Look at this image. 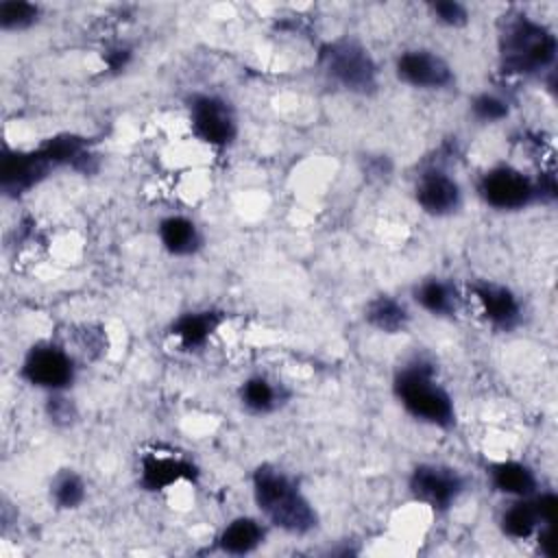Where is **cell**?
<instances>
[{
    "label": "cell",
    "instance_id": "8992f818",
    "mask_svg": "<svg viewBox=\"0 0 558 558\" xmlns=\"http://www.w3.org/2000/svg\"><path fill=\"white\" fill-rule=\"evenodd\" d=\"M477 196L497 211H519L538 201L536 181L512 166H495L477 181Z\"/></svg>",
    "mask_w": 558,
    "mask_h": 558
},
{
    "label": "cell",
    "instance_id": "9c48e42d",
    "mask_svg": "<svg viewBox=\"0 0 558 558\" xmlns=\"http://www.w3.org/2000/svg\"><path fill=\"white\" fill-rule=\"evenodd\" d=\"M395 72L399 81L416 89H449L456 81L451 65L440 54L423 48L401 52Z\"/></svg>",
    "mask_w": 558,
    "mask_h": 558
},
{
    "label": "cell",
    "instance_id": "484cf974",
    "mask_svg": "<svg viewBox=\"0 0 558 558\" xmlns=\"http://www.w3.org/2000/svg\"><path fill=\"white\" fill-rule=\"evenodd\" d=\"M429 11H432L436 22H440L445 26H451V28L464 26L469 22L466 7L456 2V0H436V2L429 4Z\"/></svg>",
    "mask_w": 558,
    "mask_h": 558
},
{
    "label": "cell",
    "instance_id": "6da1fadb",
    "mask_svg": "<svg viewBox=\"0 0 558 558\" xmlns=\"http://www.w3.org/2000/svg\"><path fill=\"white\" fill-rule=\"evenodd\" d=\"M253 499L262 517L292 536H305L318 527V512L294 477L272 464H259L253 473Z\"/></svg>",
    "mask_w": 558,
    "mask_h": 558
},
{
    "label": "cell",
    "instance_id": "5b68a950",
    "mask_svg": "<svg viewBox=\"0 0 558 558\" xmlns=\"http://www.w3.org/2000/svg\"><path fill=\"white\" fill-rule=\"evenodd\" d=\"M20 375L26 384L46 392H65L76 377L74 357L59 344L37 342L22 360Z\"/></svg>",
    "mask_w": 558,
    "mask_h": 558
},
{
    "label": "cell",
    "instance_id": "44dd1931",
    "mask_svg": "<svg viewBox=\"0 0 558 558\" xmlns=\"http://www.w3.org/2000/svg\"><path fill=\"white\" fill-rule=\"evenodd\" d=\"M238 395L242 405L253 414H270L286 401V392L281 384L264 375H253L244 379Z\"/></svg>",
    "mask_w": 558,
    "mask_h": 558
},
{
    "label": "cell",
    "instance_id": "cb8c5ba5",
    "mask_svg": "<svg viewBox=\"0 0 558 558\" xmlns=\"http://www.w3.org/2000/svg\"><path fill=\"white\" fill-rule=\"evenodd\" d=\"M471 113L475 120L484 122V124H493L499 122L504 118H508L510 113V105L506 98H501L499 94L493 92H482L471 100Z\"/></svg>",
    "mask_w": 558,
    "mask_h": 558
},
{
    "label": "cell",
    "instance_id": "7402d4cb",
    "mask_svg": "<svg viewBox=\"0 0 558 558\" xmlns=\"http://www.w3.org/2000/svg\"><path fill=\"white\" fill-rule=\"evenodd\" d=\"M85 495H87V488L78 473L65 469L52 477L50 501L59 510H76L85 501Z\"/></svg>",
    "mask_w": 558,
    "mask_h": 558
},
{
    "label": "cell",
    "instance_id": "30bf717a",
    "mask_svg": "<svg viewBox=\"0 0 558 558\" xmlns=\"http://www.w3.org/2000/svg\"><path fill=\"white\" fill-rule=\"evenodd\" d=\"M52 166L41 157L37 148L33 150H2L0 157V190L9 198H17L39 185Z\"/></svg>",
    "mask_w": 558,
    "mask_h": 558
},
{
    "label": "cell",
    "instance_id": "52a82bcc",
    "mask_svg": "<svg viewBox=\"0 0 558 558\" xmlns=\"http://www.w3.org/2000/svg\"><path fill=\"white\" fill-rule=\"evenodd\" d=\"M464 488H466L464 475L458 469L438 464V462L416 464L408 480L410 495L436 512H445L451 506H456Z\"/></svg>",
    "mask_w": 558,
    "mask_h": 558
},
{
    "label": "cell",
    "instance_id": "3957f363",
    "mask_svg": "<svg viewBox=\"0 0 558 558\" xmlns=\"http://www.w3.org/2000/svg\"><path fill=\"white\" fill-rule=\"evenodd\" d=\"M556 50V37L543 24L530 20L527 15L506 20L499 35V57L504 72L521 76L554 72Z\"/></svg>",
    "mask_w": 558,
    "mask_h": 558
},
{
    "label": "cell",
    "instance_id": "7c38bea8",
    "mask_svg": "<svg viewBox=\"0 0 558 558\" xmlns=\"http://www.w3.org/2000/svg\"><path fill=\"white\" fill-rule=\"evenodd\" d=\"M473 294L477 299V305L484 318L495 329L512 331L514 327H519L523 318V307L519 296L510 288L493 281H480V283H473Z\"/></svg>",
    "mask_w": 558,
    "mask_h": 558
},
{
    "label": "cell",
    "instance_id": "ac0fdd59",
    "mask_svg": "<svg viewBox=\"0 0 558 558\" xmlns=\"http://www.w3.org/2000/svg\"><path fill=\"white\" fill-rule=\"evenodd\" d=\"M161 246L174 257L194 255L203 246V235L194 220L185 216H168L157 227Z\"/></svg>",
    "mask_w": 558,
    "mask_h": 558
},
{
    "label": "cell",
    "instance_id": "5bb4252c",
    "mask_svg": "<svg viewBox=\"0 0 558 558\" xmlns=\"http://www.w3.org/2000/svg\"><path fill=\"white\" fill-rule=\"evenodd\" d=\"M266 541V525L253 517L231 519L218 534L216 547L227 556H246L259 549Z\"/></svg>",
    "mask_w": 558,
    "mask_h": 558
},
{
    "label": "cell",
    "instance_id": "8fae6325",
    "mask_svg": "<svg viewBox=\"0 0 558 558\" xmlns=\"http://www.w3.org/2000/svg\"><path fill=\"white\" fill-rule=\"evenodd\" d=\"M414 198L425 214L445 218L462 207V187L447 170L432 166L418 174Z\"/></svg>",
    "mask_w": 558,
    "mask_h": 558
},
{
    "label": "cell",
    "instance_id": "ba28073f",
    "mask_svg": "<svg viewBox=\"0 0 558 558\" xmlns=\"http://www.w3.org/2000/svg\"><path fill=\"white\" fill-rule=\"evenodd\" d=\"M192 133L216 148L229 146L238 135V120L231 105L214 94H194L190 98Z\"/></svg>",
    "mask_w": 558,
    "mask_h": 558
},
{
    "label": "cell",
    "instance_id": "2e32d148",
    "mask_svg": "<svg viewBox=\"0 0 558 558\" xmlns=\"http://www.w3.org/2000/svg\"><path fill=\"white\" fill-rule=\"evenodd\" d=\"M222 323V314L216 310H194L181 314L172 327L170 333L177 338L181 349L192 351L207 344V340L216 333V329Z\"/></svg>",
    "mask_w": 558,
    "mask_h": 558
},
{
    "label": "cell",
    "instance_id": "4316f807",
    "mask_svg": "<svg viewBox=\"0 0 558 558\" xmlns=\"http://www.w3.org/2000/svg\"><path fill=\"white\" fill-rule=\"evenodd\" d=\"M129 61H131V50L124 46H118V48H111L105 52V63L111 72H120L122 68H126Z\"/></svg>",
    "mask_w": 558,
    "mask_h": 558
},
{
    "label": "cell",
    "instance_id": "9a60e30c",
    "mask_svg": "<svg viewBox=\"0 0 558 558\" xmlns=\"http://www.w3.org/2000/svg\"><path fill=\"white\" fill-rule=\"evenodd\" d=\"M488 482H490L493 490H497L510 499L530 497L538 490L536 473L519 460H501V462L490 464Z\"/></svg>",
    "mask_w": 558,
    "mask_h": 558
},
{
    "label": "cell",
    "instance_id": "277c9868",
    "mask_svg": "<svg viewBox=\"0 0 558 558\" xmlns=\"http://www.w3.org/2000/svg\"><path fill=\"white\" fill-rule=\"evenodd\" d=\"M318 61L323 72L347 92L366 96L377 87V63L357 39L340 37L327 41Z\"/></svg>",
    "mask_w": 558,
    "mask_h": 558
},
{
    "label": "cell",
    "instance_id": "ffe728a7",
    "mask_svg": "<svg viewBox=\"0 0 558 558\" xmlns=\"http://www.w3.org/2000/svg\"><path fill=\"white\" fill-rule=\"evenodd\" d=\"M364 318L381 333H401L410 325V310L399 299L390 294H379L368 301Z\"/></svg>",
    "mask_w": 558,
    "mask_h": 558
},
{
    "label": "cell",
    "instance_id": "d6986e66",
    "mask_svg": "<svg viewBox=\"0 0 558 558\" xmlns=\"http://www.w3.org/2000/svg\"><path fill=\"white\" fill-rule=\"evenodd\" d=\"M541 525H551V523L541 521V514L536 510L532 495L512 499V504H508L499 514L501 532L514 541H525V538L534 536Z\"/></svg>",
    "mask_w": 558,
    "mask_h": 558
},
{
    "label": "cell",
    "instance_id": "e0dca14e",
    "mask_svg": "<svg viewBox=\"0 0 558 558\" xmlns=\"http://www.w3.org/2000/svg\"><path fill=\"white\" fill-rule=\"evenodd\" d=\"M412 296L421 310L438 318H453L460 307L458 288L453 286V281L440 277H429L416 283Z\"/></svg>",
    "mask_w": 558,
    "mask_h": 558
},
{
    "label": "cell",
    "instance_id": "83f0119b",
    "mask_svg": "<svg viewBox=\"0 0 558 558\" xmlns=\"http://www.w3.org/2000/svg\"><path fill=\"white\" fill-rule=\"evenodd\" d=\"M364 170H366V174H371V177H384V174L390 172V161H388L386 155H377V157L368 155Z\"/></svg>",
    "mask_w": 558,
    "mask_h": 558
},
{
    "label": "cell",
    "instance_id": "7a4b0ae2",
    "mask_svg": "<svg viewBox=\"0 0 558 558\" xmlns=\"http://www.w3.org/2000/svg\"><path fill=\"white\" fill-rule=\"evenodd\" d=\"M392 390L403 410L416 421L440 429L456 425L453 399L436 379V366L427 357L414 355L405 362L392 379Z\"/></svg>",
    "mask_w": 558,
    "mask_h": 558
},
{
    "label": "cell",
    "instance_id": "603a6c76",
    "mask_svg": "<svg viewBox=\"0 0 558 558\" xmlns=\"http://www.w3.org/2000/svg\"><path fill=\"white\" fill-rule=\"evenodd\" d=\"M39 20V7L26 0L0 2V28L2 31H26Z\"/></svg>",
    "mask_w": 558,
    "mask_h": 558
},
{
    "label": "cell",
    "instance_id": "4fadbf2b",
    "mask_svg": "<svg viewBox=\"0 0 558 558\" xmlns=\"http://www.w3.org/2000/svg\"><path fill=\"white\" fill-rule=\"evenodd\" d=\"M196 473V466L179 453L148 451L140 458V484L144 490H166L183 480H194Z\"/></svg>",
    "mask_w": 558,
    "mask_h": 558
},
{
    "label": "cell",
    "instance_id": "d4e9b609",
    "mask_svg": "<svg viewBox=\"0 0 558 558\" xmlns=\"http://www.w3.org/2000/svg\"><path fill=\"white\" fill-rule=\"evenodd\" d=\"M46 416L59 425V427H68L76 421L78 412L72 399L65 397V392H48V401H46Z\"/></svg>",
    "mask_w": 558,
    "mask_h": 558
}]
</instances>
